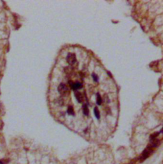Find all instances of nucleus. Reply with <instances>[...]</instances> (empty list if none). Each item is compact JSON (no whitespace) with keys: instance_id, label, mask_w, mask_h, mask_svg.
I'll return each instance as SVG.
<instances>
[{"instance_id":"1","label":"nucleus","mask_w":163,"mask_h":164,"mask_svg":"<svg viewBox=\"0 0 163 164\" xmlns=\"http://www.w3.org/2000/svg\"><path fill=\"white\" fill-rule=\"evenodd\" d=\"M56 66V70L61 73V77L54 74L51 82L50 98L54 99L72 95V103L66 106V114L73 116L75 107H80L82 114L85 117H89L91 109L94 116L97 119H101L99 107L110 114H111L112 94H116L115 91L101 93L102 88H97L100 84V76L102 74L97 73V68H87L85 63L78 61L76 53L68 51L66 54L65 60ZM71 98V99H72ZM116 99V98H114Z\"/></svg>"},{"instance_id":"2","label":"nucleus","mask_w":163,"mask_h":164,"mask_svg":"<svg viewBox=\"0 0 163 164\" xmlns=\"http://www.w3.org/2000/svg\"><path fill=\"white\" fill-rule=\"evenodd\" d=\"M153 148L150 145L148 146L147 148H146L143 153H142V154L140 155V160L141 162L144 161L145 160L147 159L148 157H150V155L153 153Z\"/></svg>"}]
</instances>
